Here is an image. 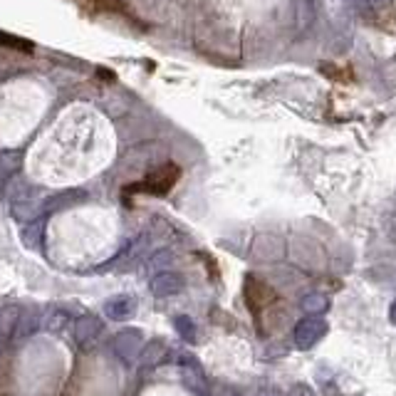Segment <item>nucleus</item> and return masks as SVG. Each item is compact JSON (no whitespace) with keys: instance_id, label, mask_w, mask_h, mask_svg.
Returning a JSON list of instances; mask_svg holds the SVG:
<instances>
[{"instance_id":"nucleus-1","label":"nucleus","mask_w":396,"mask_h":396,"mask_svg":"<svg viewBox=\"0 0 396 396\" xmlns=\"http://www.w3.org/2000/svg\"><path fill=\"white\" fill-rule=\"evenodd\" d=\"M179 176H181V169L169 161V164L158 166L156 171H151L144 181L126 186V193H151V196H166V193L176 186Z\"/></svg>"},{"instance_id":"nucleus-2","label":"nucleus","mask_w":396,"mask_h":396,"mask_svg":"<svg viewBox=\"0 0 396 396\" xmlns=\"http://www.w3.org/2000/svg\"><path fill=\"white\" fill-rule=\"evenodd\" d=\"M109 347H112L114 356H117L119 362L124 364V367H131V364L139 359V354H142V349H144L142 329H136V327L119 329L112 340H109Z\"/></svg>"},{"instance_id":"nucleus-3","label":"nucleus","mask_w":396,"mask_h":396,"mask_svg":"<svg viewBox=\"0 0 396 396\" xmlns=\"http://www.w3.org/2000/svg\"><path fill=\"white\" fill-rule=\"evenodd\" d=\"M176 364L181 369L183 384L188 386V391H193L196 396H208V379H206L204 369L198 364V359L193 354H176Z\"/></svg>"},{"instance_id":"nucleus-4","label":"nucleus","mask_w":396,"mask_h":396,"mask_svg":"<svg viewBox=\"0 0 396 396\" xmlns=\"http://www.w3.org/2000/svg\"><path fill=\"white\" fill-rule=\"evenodd\" d=\"M324 334H327V322H324L322 317L317 315H310L305 317V320H300V322L295 324V345H297V349H312V347L317 345V342L322 340Z\"/></svg>"},{"instance_id":"nucleus-5","label":"nucleus","mask_w":396,"mask_h":396,"mask_svg":"<svg viewBox=\"0 0 396 396\" xmlns=\"http://www.w3.org/2000/svg\"><path fill=\"white\" fill-rule=\"evenodd\" d=\"M102 334V320L97 315H79L72 322V337L77 342V347H90L92 342H97V337Z\"/></svg>"},{"instance_id":"nucleus-6","label":"nucleus","mask_w":396,"mask_h":396,"mask_svg":"<svg viewBox=\"0 0 396 396\" xmlns=\"http://www.w3.org/2000/svg\"><path fill=\"white\" fill-rule=\"evenodd\" d=\"M149 290H151L154 297H171V295L181 292L183 290V277L174 270L158 272V275L151 277L149 283Z\"/></svg>"},{"instance_id":"nucleus-7","label":"nucleus","mask_w":396,"mask_h":396,"mask_svg":"<svg viewBox=\"0 0 396 396\" xmlns=\"http://www.w3.org/2000/svg\"><path fill=\"white\" fill-rule=\"evenodd\" d=\"M104 312H107V317L114 320V322H124V320H129L136 312V300L131 295H114V297H109L104 302Z\"/></svg>"},{"instance_id":"nucleus-8","label":"nucleus","mask_w":396,"mask_h":396,"mask_svg":"<svg viewBox=\"0 0 396 396\" xmlns=\"http://www.w3.org/2000/svg\"><path fill=\"white\" fill-rule=\"evenodd\" d=\"M17 317L20 310L17 307H0V354L13 345L17 332Z\"/></svg>"},{"instance_id":"nucleus-9","label":"nucleus","mask_w":396,"mask_h":396,"mask_svg":"<svg viewBox=\"0 0 396 396\" xmlns=\"http://www.w3.org/2000/svg\"><path fill=\"white\" fill-rule=\"evenodd\" d=\"M42 324V317H40L38 310H20V317H17V332L15 340H23V337H30L35 334Z\"/></svg>"},{"instance_id":"nucleus-10","label":"nucleus","mask_w":396,"mask_h":396,"mask_svg":"<svg viewBox=\"0 0 396 396\" xmlns=\"http://www.w3.org/2000/svg\"><path fill=\"white\" fill-rule=\"evenodd\" d=\"M142 364L144 367H158L161 362H166V359H171L169 349H166V345L161 340H154L151 345L147 347V349H142Z\"/></svg>"},{"instance_id":"nucleus-11","label":"nucleus","mask_w":396,"mask_h":396,"mask_svg":"<svg viewBox=\"0 0 396 396\" xmlns=\"http://www.w3.org/2000/svg\"><path fill=\"white\" fill-rule=\"evenodd\" d=\"M94 13H114V15H129L124 0H79Z\"/></svg>"},{"instance_id":"nucleus-12","label":"nucleus","mask_w":396,"mask_h":396,"mask_svg":"<svg viewBox=\"0 0 396 396\" xmlns=\"http://www.w3.org/2000/svg\"><path fill=\"white\" fill-rule=\"evenodd\" d=\"M0 47H6V50L25 52V55L35 52V45H33V42H30V40L17 38V35H8V33H3V30H0Z\"/></svg>"},{"instance_id":"nucleus-13","label":"nucleus","mask_w":396,"mask_h":396,"mask_svg":"<svg viewBox=\"0 0 396 396\" xmlns=\"http://www.w3.org/2000/svg\"><path fill=\"white\" fill-rule=\"evenodd\" d=\"M174 327H176V332L181 334V340H183V342H188V345H193V342H196V337H198L196 322H193V320H191L188 315L174 317Z\"/></svg>"},{"instance_id":"nucleus-14","label":"nucleus","mask_w":396,"mask_h":396,"mask_svg":"<svg viewBox=\"0 0 396 396\" xmlns=\"http://www.w3.org/2000/svg\"><path fill=\"white\" fill-rule=\"evenodd\" d=\"M302 307L312 315H320V312H327L329 310V300L324 295H307L305 300H302Z\"/></svg>"},{"instance_id":"nucleus-15","label":"nucleus","mask_w":396,"mask_h":396,"mask_svg":"<svg viewBox=\"0 0 396 396\" xmlns=\"http://www.w3.org/2000/svg\"><path fill=\"white\" fill-rule=\"evenodd\" d=\"M174 263V255H171V250H161V253H156L151 258V265L154 267H161V265H171Z\"/></svg>"},{"instance_id":"nucleus-16","label":"nucleus","mask_w":396,"mask_h":396,"mask_svg":"<svg viewBox=\"0 0 396 396\" xmlns=\"http://www.w3.org/2000/svg\"><path fill=\"white\" fill-rule=\"evenodd\" d=\"M288 396H315V391H312L310 386H305V384H297L295 389H290Z\"/></svg>"},{"instance_id":"nucleus-17","label":"nucleus","mask_w":396,"mask_h":396,"mask_svg":"<svg viewBox=\"0 0 396 396\" xmlns=\"http://www.w3.org/2000/svg\"><path fill=\"white\" fill-rule=\"evenodd\" d=\"M215 396H245L240 389H236V386H221V389L215 391Z\"/></svg>"},{"instance_id":"nucleus-18","label":"nucleus","mask_w":396,"mask_h":396,"mask_svg":"<svg viewBox=\"0 0 396 396\" xmlns=\"http://www.w3.org/2000/svg\"><path fill=\"white\" fill-rule=\"evenodd\" d=\"M255 396H283L277 389H272V386H265V389H261Z\"/></svg>"},{"instance_id":"nucleus-19","label":"nucleus","mask_w":396,"mask_h":396,"mask_svg":"<svg viewBox=\"0 0 396 396\" xmlns=\"http://www.w3.org/2000/svg\"><path fill=\"white\" fill-rule=\"evenodd\" d=\"M391 322L396 324V302H394V305H391Z\"/></svg>"}]
</instances>
